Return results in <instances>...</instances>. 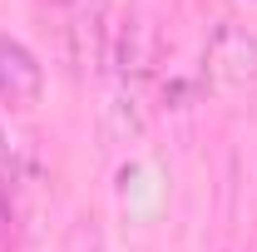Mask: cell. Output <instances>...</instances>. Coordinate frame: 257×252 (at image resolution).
Masks as SVG:
<instances>
[{
    "label": "cell",
    "instance_id": "6da1fadb",
    "mask_svg": "<svg viewBox=\"0 0 257 252\" xmlns=\"http://www.w3.org/2000/svg\"><path fill=\"white\" fill-rule=\"evenodd\" d=\"M45 89V69L35 60L30 45H20L15 35H0V99L10 104H35Z\"/></svg>",
    "mask_w": 257,
    "mask_h": 252
},
{
    "label": "cell",
    "instance_id": "7a4b0ae2",
    "mask_svg": "<svg viewBox=\"0 0 257 252\" xmlns=\"http://www.w3.org/2000/svg\"><path fill=\"white\" fill-rule=\"evenodd\" d=\"M208 69H213V79L218 84H247L257 74V40L242 30H232V25H223V30L213 35V50H208Z\"/></svg>",
    "mask_w": 257,
    "mask_h": 252
},
{
    "label": "cell",
    "instance_id": "3957f363",
    "mask_svg": "<svg viewBox=\"0 0 257 252\" xmlns=\"http://www.w3.org/2000/svg\"><path fill=\"white\" fill-rule=\"evenodd\" d=\"M10 218V154H5V139H0V222Z\"/></svg>",
    "mask_w": 257,
    "mask_h": 252
}]
</instances>
